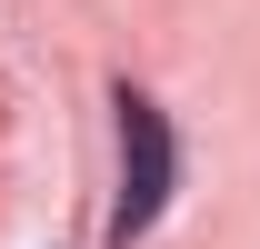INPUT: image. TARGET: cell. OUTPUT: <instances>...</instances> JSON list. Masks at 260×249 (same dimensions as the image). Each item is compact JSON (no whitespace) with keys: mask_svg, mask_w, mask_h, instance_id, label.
<instances>
[{"mask_svg":"<svg viewBox=\"0 0 260 249\" xmlns=\"http://www.w3.org/2000/svg\"><path fill=\"white\" fill-rule=\"evenodd\" d=\"M110 110H120V199H110V239L130 249L150 219L170 210V180H180V140H170V120H160V100H150V90H120Z\"/></svg>","mask_w":260,"mask_h":249,"instance_id":"6da1fadb","label":"cell"}]
</instances>
